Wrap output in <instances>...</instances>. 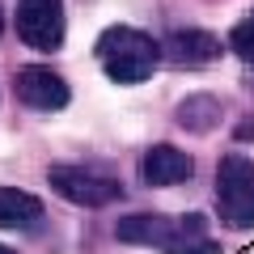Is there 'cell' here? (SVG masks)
<instances>
[{
  "label": "cell",
  "mask_w": 254,
  "mask_h": 254,
  "mask_svg": "<svg viewBox=\"0 0 254 254\" xmlns=\"http://www.w3.org/2000/svg\"><path fill=\"white\" fill-rule=\"evenodd\" d=\"M0 254H13V246H0Z\"/></svg>",
  "instance_id": "12"
},
{
  "label": "cell",
  "mask_w": 254,
  "mask_h": 254,
  "mask_svg": "<svg viewBox=\"0 0 254 254\" xmlns=\"http://www.w3.org/2000/svg\"><path fill=\"white\" fill-rule=\"evenodd\" d=\"M119 242L127 246H153L161 254H220V246L208 237L203 216H157V212H136V216L119 220Z\"/></svg>",
  "instance_id": "1"
},
{
  "label": "cell",
  "mask_w": 254,
  "mask_h": 254,
  "mask_svg": "<svg viewBox=\"0 0 254 254\" xmlns=\"http://www.w3.org/2000/svg\"><path fill=\"white\" fill-rule=\"evenodd\" d=\"M43 220V199L17 187H0V225L4 229H34Z\"/></svg>",
  "instance_id": "9"
},
{
  "label": "cell",
  "mask_w": 254,
  "mask_h": 254,
  "mask_svg": "<svg viewBox=\"0 0 254 254\" xmlns=\"http://www.w3.org/2000/svg\"><path fill=\"white\" fill-rule=\"evenodd\" d=\"M68 21L60 0H21L17 4V38L34 51H60Z\"/></svg>",
  "instance_id": "5"
},
{
  "label": "cell",
  "mask_w": 254,
  "mask_h": 254,
  "mask_svg": "<svg viewBox=\"0 0 254 254\" xmlns=\"http://www.w3.org/2000/svg\"><path fill=\"white\" fill-rule=\"evenodd\" d=\"M161 51L170 55L174 64H187V68H203L220 55V38L208 34V30H174L161 43Z\"/></svg>",
  "instance_id": "8"
},
{
  "label": "cell",
  "mask_w": 254,
  "mask_h": 254,
  "mask_svg": "<svg viewBox=\"0 0 254 254\" xmlns=\"http://www.w3.org/2000/svg\"><path fill=\"white\" fill-rule=\"evenodd\" d=\"M250 85H254V81H250Z\"/></svg>",
  "instance_id": "14"
},
{
  "label": "cell",
  "mask_w": 254,
  "mask_h": 254,
  "mask_svg": "<svg viewBox=\"0 0 254 254\" xmlns=\"http://www.w3.org/2000/svg\"><path fill=\"white\" fill-rule=\"evenodd\" d=\"M140 174H144L148 187H178L195 174V161H190V153H182L174 144H153L140 161Z\"/></svg>",
  "instance_id": "7"
},
{
  "label": "cell",
  "mask_w": 254,
  "mask_h": 254,
  "mask_svg": "<svg viewBox=\"0 0 254 254\" xmlns=\"http://www.w3.org/2000/svg\"><path fill=\"white\" fill-rule=\"evenodd\" d=\"M13 93H17V102L26 110H38V115L64 110L68 98H72L68 81H64L60 72H51V68H43V64H26V68H17V76H13Z\"/></svg>",
  "instance_id": "6"
},
{
  "label": "cell",
  "mask_w": 254,
  "mask_h": 254,
  "mask_svg": "<svg viewBox=\"0 0 254 254\" xmlns=\"http://www.w3.org/2000/svg\"><path fill=\"white\" fill-rule=\"evenodd\" d=\"M229 51H233L237 60H246V64H254V9L246 13V17L237 21L233 30H229Z\"/></svg>",
  "instance_id": "11"
},
{
  "label": "cell",
  "mask_w": 254,
  "mask_h": 254,
  "mask_svg": "<svg viewBox=\"0 0 254 254\" xmlns=\"http://www.w3.org/2000/svg\"><path fill=\"white\" fill-rule=\"evenodd\" d=\"M98 64L102 72L110 76V81L119 85H140L153 76L157 60H161V43H153V38L144 34V30L136 26H110L98 34Z\"/></svg>",
  "instance_id": "2"
},
{
  "label": "cell",
  "mask_w": 254,
  "mask_h": 254,
  "mask_svg": "<svg viewBox=\"0 0 254 254\" xmlns=\"http://www.w3.org/2000/svg\"><path fill=\"white\" fill-rule=\"evenodd\" d=\"M216 119H220V102L208 98V93H195V98H187L178 106V123L190 127V131H208Z\"/></svg>",
  "instance_id": "10"
},
{
  "label": "cell",
  "mask_w": 254,
  "mask_h": 254,
  "mask_svg": "<svg viewBox=\"0 0 254 254\" xmlns=\"http://www.w3.org/2000/svg\"><path fill=\"white\" fill-rule=\"evenodd\" d=\"M47 182L68 203H81V208H110V203L123 199V182L89 170V165H51Z\"/></svg>",
  "instance_id": "4"
},
{
  "label": "cell",
  "mask_w": 254,
  "mask_h": 254,
  "mask_svg": "<svg viewBox=\"0 0 254 254\" xmlns=\"http://www.w3.org/2000/svg\"><path fill=\"white\" fill-rule=\"evenodd\" d=\"M216 216L229 229H254V161L242 153L216 165Z\"/></svg>",
  "instance_id": "3"
},
{
  "label": "cell",
  "mask_w": 254,
  "mask_h": 254,
  "mask_svg": "<svg viewBox=\"0 0 254 254\" xmlns=\"http://www.w3.org/2000/svg\"><path fill=\"white\" fill-rule=\"evenodd\" d=\"M0 26H4V13H0Z\"/></svg>",
  "instance_id": "13"
}]
</instances>
